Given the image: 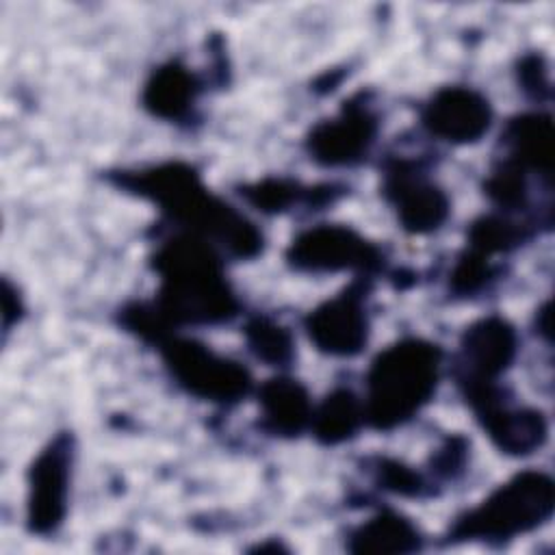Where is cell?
<instances>
[{
  "label": "cell",
  "instance_id": "27",
  "mask_svg": "<svg viewBox=\"0 0 555 555\" xmlns=\"http://www.w3.org/2000/svg\"><path fill=\"white\" fill-rule=\"evenodd\" d=\"M2 317H4V330L11 327L13 321H17L22 317V299L20 295L13 293L11 284L4 280V291H2Z\"/></svg>",
  "mask_w": 555,
  "mask_h": 555
},
{
  "label": "cell",
  "instance_id": "24",
  "mask_svg": "<svg viewBox=\"0 0 555 555\" xmlns=\"http://www.w3.org/2000/svg\"><path fill=\"white\" fill-rule=\"evenodd\" d=\"M501 273L503 269L496 267L492 258H486L464 247L449 273V293L462 299L475 297L486 291L494 280H499Z\"/></svg>",
  "mask_w": 555,
  "mask_h": 555
},
{
  "label": "cell",
  "instance_id": "17",
  "mask_svg": "<svg viewBox=\"0 0 555 555\" xmlns=\"http://www.w3.org/2000/svg\"><path fill=\"white\" fill-rule=\"evenodd\" d=\"M345 193L338 184H314L304 186L293 178L282 176H267L256 182H247L238 186V195L264 215L286 212L293 206H308V208H323L336 202Z\"/></svg>",
  "mask_w": 555,
  "mask_h": 555
},
{
  "label": "cell",
  "instance_id": "10",
  "mask_svg": "<svg viewBox=\"0 0 555 555\" xmlns=\"http://www.w3.org/2000/svg\"><path fill=\"white\" fill-rule=\"evenodd\" d=\"M377 132V113L364 93H356L340 104L334 117L308 130L306 152L321 167H351L369 156Z\"/></svg>",
  "mask_w": 555,
  "mask_h": 555
},
{
  "label": "cell",
  "instance_id": "13",
  "mask_svg": "<svg viewBox=\"0 0 555 555\" xmlns=\"http://www.w3.org/2000/svg\"><path fill=\"white\" fill-rule=\"evenodd\" d=\"M518 332L499 314H488L462 332L455 382H496L507 373L518 356Z\"/></svg>",
  "mask_w": 555,
  "mask_h": 555
},
{
  "label": "cell",
  "instance_id": "23",
  "mask_svg": "<svg viewBox=\"0 0 555 555\" xmlns=\"http://www.w3.org/2000/svg\"><path fill=\"white\" fill-rule=\"evenodd\" d=\"M369 468L373 473V481L382 490L392 492L397 496H403V499H429V496L436 494L434 481L427 475H423L414 466H408L401 460L377 455V457L369 460Z\"/></svg>",
  "mask_w": 555,
  "mask_h": 555
},
{
  "label": "cell",
  "instance_id": "8",
  "mask_svg": "<svg viewBox=\"0 0 555 555\" xmlns=\"http://www.w3.org/2000/svg\"><path fill=\"white\" fill-rule=\"evenodd\" d=\"M72 468L74 436L69 431H61L37 453L28 468L26 529L33 535L48 538L65 522Z\"/></svg>",
  "mask_w": 555,
  "mask_h": 555
},
{
  "label": "cell",
  "instance_id": "16",
  "mask_svg": "<svg viewBox=\"0 0 555 555\" xmlns=\"http://www.w3.org/2000/svg\"><path fill=\"white\" fill-rule=\"evenodd\" d=\"M501 145L505 158L551 182L553 119L548 113L535 111L509 117L501 134Z\"/></svg>",
  "mask_w": 555,
  "mask_h": 555
},
{
  "label": "cell",
  "instance_id": "15",
  "mask_svg": "<svg viewBox=\"0 0 555 555\" xmlns=\"http://www.w3.org/2000/svg\"><path fill=\"white\" fill-rule=\"evenodd\" d=\"M260 429L275 438H297L310 429L312 399L308 388L288 375H275L258 388Z\"/></svg>",
  "mask_w": 555,
  "mask_h": 555
},
{
  "label": "cell",
  "instance_id": "28",
  "mask_svg": "<svg viewBox=\"0 0 555 555\" xmlns=\"http://www.w3.org/2000/svg\"><path fill=\"white\" fill-rule=\"evenodd\" d=\"M551 304L546 301L540 310H538V314H535V323H538V332L548 340L551 338Z\"/></svg>",
  "mask_w": 555,
  "mask_h": 555
},
{
  "label": "cell",
  "instance_id": "20",
  "mask_svg": "<svg viewBox=\"0 0 555 555\" xmlns=\"http://www.w3.org/2000/svg\"><path fill=\"white\" fill-rule=\"evenodd\" d=\"M535 225L533 221H516L507 212L481 215L468 225L464 247L486 258L505 256L527 243L538 232Z\"/></svg>",
  "mask_w": 555,
  "mask_h": 555
},
{
  "label": "cell",
  "instance_id": "4",
  "mask_svg": "<svg viewBox=\"0 0 555 555\" xmlns=\"http://www.w3.org/2000/svg\"><path fill=\"white\" fill-rule=\"evenodd\" d=\"M553 509V477L538 468H525L496 486L481 503L455 516L444 533V542L501 546L546 525Z\"/></svg>",
  "mask_w": 555,
  "mask_h": 555
},
{
  "label": "cell",
  "instance_id": "18",
  "mask_svg": "<svg viewBox=\"0 0 555 555\" xmlns=\"http://www.w3.org/2000/svg\"><path fill=\"white\" fill-rule=\"evenodd\" d=\"M423 533L397 509H379L360 522L347 540L351 553H416L423 548Z\"/></svg>",
  "mask_w": 555,
  "mask_h": 555
},
{
  "label": "cell",
  "instance_id": "11",
  "mask_svg": "<svg viewBox=\"0 0 555 555\" xmlns=\"http://www.w3.org/2000/svg\"><path fill=\"white\" fill-rule=\"evenodd\" d=\"M382 195L397 212L401 228L410 234H431L451 215V199L425 173L418 160L390 158L384 165Z\"/></svg>",
  "mask_w": 555,
  "mask_h": 555
},
{
  "label": "cell",
  "instance_id": "5",
  "mask_svg": "<svg viewBox=\"0 0 555 555\" xmlns=\"http://www.w3.org/2000/svg\"><path fill=\"white\" fill-rule=\"evenodd\" d=\"M154 347L171 379L195 399L230 408L254 390V377L245 364L217 353L197 338L171 332Z\"/></svg>",
  "mask_w": 555,
  "mask_h": 555
},
{
  "label": "cell",
  "instance_id": "2",
  "mask_svg": "<svg viewBox=\"0 0 555 555\" xmlns=\"http://www.w3.org/2000/svg\"><path fill=\"white\" fill-rule=\"evenodd\" d=\"M150 264L158 275L152 306L171 330L217 325L238 314L241 304L221 254L208 241L178 230L156 247Z\"/></svg>",
  "mask_w": 555,
  "mask_h": 555
},
{
  "label": "cell",
  "instance_id": "19",
  "mask_svg": "<svg viewBox=\"0 0 555 555\" xmlns=\"http://www.w3.org/2000/svg\"><path fill=\"white\" fill-rule=\"evenodd\" d=\"M364 401L351 388H334L314 408L310 431L323 447L343 444L364 425Z\"/></svg>",
  "mask_w": 555,
  "mask_h": 555
},
{
  "label": "cell",
  "instance_id": "6",
  "mask_svg": "<svg viewBox=\"0 0 555 555\" xmlns=\"http://www.w3.org/2000/svg\"><path fill=\"white\" fill-rule=\"evenodd\" d=\"M457 388L475 421L501 453L527 457L546 444V414L538 408L514 405L509 392L499 382H462Z\"/></svg>",
  "mask_w": 555,
  "mask_h": 555
},
{
  "label": "cell",
  "instance_id": "21",
  "mask_svg": "<svg viewBox=\"0 0 555 555\" xmlns=\"http://www.w3.org/2000/svg\"><path fill=\"white\" fill-rule=\"evenodd\" d=\"M245 343L247 349L264 364L284 369L295 360V338L288 327L273 321L271 317L256 314L251 317L245 327Z\"/></svg>",
  "mask_w": 555,
  "mask_h": 555
},
{
  "label": "cell",
  "instance_id": "12",
  "mask_svg": "<svg viewBox=\"0 0 555 555\" xmlns=\"http://www.w3.org/2000/svg\"><path fill=\"white\" fill-rule=\"evenodd\" d=\"M494 119L490 100L466 85L436 89L421 106L423 128L447 143L470 145L483 139Z\"/></svg>",
  "mask_w": 555,
  "mask_h": 555
},
{
  "label": "cell",
  "instance_id": "26",
  "mask_svg": "<svg viewBox=\"0 0 555 555\" xmlns=\"http://www.w3.org/2000/svg\"><path fill=\"white\" fill-rule=\"evenodd\" d=\"M516 76L520 89L531 98V100H546L551 95V80H548V65L542 54L529 52L520 56L516 65Z\"/></svg>",
  "mask_w": 555,
  "mask_h": 555
},
{
  "label": "cell",
  "instance_id": "25",
  "mask_svg": "<svg viewBox=\"0 0 555 555\" xmlns=\"http://www.w3.org/2000/svg\"><path fill=\"white\" fill-rule=\"evenodd\" d=\"M470 442L462 434L447 436L444 442L431 455V475L438 481H453L466 470Z\"/></svg>",
  "mask_w": 555,
  "mask_h": 555
},
{
  "label": "cell",
  "instance_id": "1",
  "mask_svg": "<svg viewBox=\"0 0 555 555\" xmlns=\"http://www.w3.org/2000/svg\"><path fill=\"white\" fill-rule=\"evenodd\" d=\"M117 189L152 202L180 232L195 234L236 260L262 254L264 236L241 210L215 195L202 173L184 160L106 173Z\"/></svg>",
  "mask_w": 555,
  "mask_h": 555
},
{
  "label": "cell",
  "instance_id": "9",
  "mask_svg": "<svg viewBox=\"0 0 555 555\" xmlns=\"http://www.w3.org/2000/svg\"><path fill=\"white\" fill-rule=\"evenodd\" d=\"M371 278L356 275L338 295L321 301L304 319V330L310 343L325 356L353 358L371 336L369 299Z\"/></svg>",
  "mask_w": 555,
  "mask_h": 555
},
{
  "label": "cell",
  "instance_id": "3",
  "mask_svg": "<svg viewBox=\"0 0 555 555\" xmlns=\"http://www.w3.org/2000/svg\"><path fill=\"white\" fill-rule=\"evenodd\" d=\"M442 347L408 336L384 347L366 371L364 421L377 431H390L414 418L436 395Z\"/></svg>",
  "mask_w": 555,
  "mask_h": 555
},
{
  "label": "cell",
  "instance_id": "7",
  "mask_svg": "<svg viewBox=\"0 0 555 555\" xmlns=\"http://www.w3.org/2000/svg\"><path fill=\"white\" fill-rule=\"evenodd\" d=\"M286 264L299 273L353 271L373 278L384 269L379 245L343 223H319L301 230L284 251Z\"/></svg>",
  "mask_w": 555,
  "mask_h": 555
},
{
  "label": "cell",
  "instance_id": "22",
  "mask_svg": "<svg viewBox=\"0 0 555 555\" xmlns=\"http://www.w3.org/2000/svg\"><path fill=\"white\" fill-rule=\"evenodd\" d=\"M486 197L507 215L529 208V171L501 156L483 180Z\"/></svg>",
  "mask_w": 555,
  "mask_h": 555
},
{
  "label": "cell",
  "instance_id": "14",
  "mask_svg": "<svg viewBox=\"0 0 555 555\" xmlns=\"http://www.w3.org/2000/svg\"><path fill=\"white\" fill-rule=\"evenodd\" d=\"M202 93V80L180 61L158 65L143 85V108L171 124H184L195 117V104Z\"/></svg>",
  "mask_w": 555,
  "mask_h": 555
}]
</instances>
